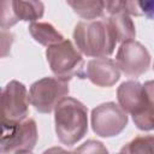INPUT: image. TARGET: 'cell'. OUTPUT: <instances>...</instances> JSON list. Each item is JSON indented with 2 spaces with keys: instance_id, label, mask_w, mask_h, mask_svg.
Instances as JSON below:
<instances>
[{
  "instance_id": "44dd1931",
  "label": "cell",
  "mask_w": 154,
  "mask_h": 154,
  "mask_svg": "<svg viewBox=\"0 0 154 154\" xmlns=\"http://www.w3.org/2000/svg\"><path fill=\"white\" fill-rule=\"evenodd\" d=\"M153 69H154V64H153Z\"/></svg>"
},
{
  "instance_id": "ba28073f",
  "label": "cell",
  "mask_w": 154,
  "mask_h": 154,
  "mask_svg": "<svg viewBox=\"0 0 154 154\" xmlns=\"http://www.w3.org/2000/svg\"><path fill=\"white\" fill-rule=\"evenodd\" d=\"M29 103L26 87L16 79L8 82L1 94V122L28 118Z\"/></svg>"
},
{
  "instance_id": "ac0fdd59",
  "label": "cell",
  "mask_w": 154,
  "mask_h": 154,
  "mask_svg": "<svg viewBox=\"0 0 154 154\" xmlns=\"http://www.w3.org/2000/svg\"><path fill=\"white\" fill-rule=\"evenodd\" d=\"M101 1L103 5V11L109 16L119 12H124V0H101Z\"/></svg>"
},
{
  "instance_id": "7c38bea8",
  "label": "cell",
  "mask_w": 154,
  "mask_h": 154,
  "mask_svg": "<svg viewBox=\"0 0 154 154\" xmlns=\"http://www.w3.org/2000/svg\"><path fill=\"white\" fill-rule=\"evenodd\" d=\"M11 8L17 22H36L45 13V5L41 0H11Z\"/></svg>"
},
{
  "instance_id": "7402d4cb",
  "label": "cell",
  "mask_w": 154,
  "mask_h": 154,
  "mask_svg": "<svg viewBox=\"0 0 154 154\" xmlns=\"http://www.w3.org/2000/svg\"><path fill=\"white\" fill-rule=\"evenodd\" d=\"M140 1H141V0H140Z\"/></svg>"
},
{
  "instance_id": "52a82bcc",
  "label": "cell",
  "mask_w": 154,
  "mask_h": 154,
  "mask_svg": "<svg viewBox=\"0 0 154 154\" xmlns=\"http://www.w3.org/2000/svg\"><path fill=\"white\" fill-rule=\"evenodd\" d=\"M116 63L126 77L136 78L148 71L150 54L142 43L130 40L122 42L116 55Z\"/></svg>"
},
{
  "instance_id": "6da1fadb",
  "label": "cell",
  "mask_w": 154,
  "mask_h": 154,
  "mask_svg": "<svg viewBox=\"0 0 154 154\" xmlns=\"http://www.w3.org/2000/svg\"><path fill=\"white\" fill-rule=\"evenodd\" d=\"M73 40L82 54L93 58L109 57L118 42L107 19L78 22L73 30Z\"/></svg>"
},
{
  "instance_id": "e0dca14e",
  "label": "cell",
  "mask_w": 154,
  "mask_h": 154,
  "mask_svg": "<svg viewBox=\"0 0 154 154\" xmlns=\"http://www.w3.org/2000/svg\"><path fill=\"white\" fill-rule=\"evenodd\" d=\"M1 29L6 30L17 24V19L13 16L11 8V0H1Z\"/></svg>"
},
{
  "instance_id": "d6986e66",
  "label": "cell",
  "mask_w": 154,
  "mask_h": 154,
  "mask_svg": "<svg viewBox=\"0 0 154 154\" xmlns=\"http://www.w3.org/2000/svg\"><path fill=\"white\" fill-rule=\"evenodd\" d=\"M76 152H87V153H97V152H102V153H107V149L102 146L101 142L99 141H87L85 143L82 144V147H79Z\"/></svg>"
},
{
  "instance_id": "5b68a950",
  "label": "cell",
  "mask_w": 154,
  "mask_h": 154,
  "mask_svg": "<svg viewBox=\"0 0 154 154\" xmlns=\"http://www.w3.org/2000/svg\"><path fill=\"white\" fill-rule=\"evenodd\" d=\"M69 91V81L58 77H43L31 84L29 101L40 113H51L58 102L67 96Z\"/></svg>"
},
{
  "instance_id": "8992f818",
  "label": "cell",
  "mask_w": 154,
  "mask_h": 154,
  "mask_svg": "<svg viewBox=\"0 0 154 154\" xmlns=\"http://www.w3.org/2000/svg\"><path fill=\"white\" fill-rule=\"evenodd\" d=\"M128 113L114 102H105L91 111V128L100 137H114L128 125Z\"/></svg>"
},
{
  "instance_id": "3957f363",
  "label": "cell",
  "mask_w": 154,
  "mask_h": 154,
  "mask_svg": "<svg viewBox=\"0 0 154 154\" xmlns=\"http://www.w3.org/2000/svg\"><path fill=\"white\" fill-rule=\"evenodd\" d=\"M46 58L55 77L70 81L73 77L85 78L84 60L77 47L70 40L54 43L46 49Z\"/></svg>"
},
{
  "instance_id": "9a60e30c",
  "label": "cell",
  "mask_w": 154,
  "mask_h": 154,
  "mask_svg": "<svg viewBox=\"0 0 154 154\" xmlns=\"http://www.w3.org/2000/svg\"><path fill=\"white\" fill-rule=\"evenodd\" d=\"M73 12L85 20L97 19L103 14V5L101 0H66Z\"/></svg>"
},
{
  "instance_id": "5bb4252c",
  "label": "cell",
  "mask_w": 154,
  "mask_h": 154,
  "mask_svg": "<svg viewBox=\"0 0 154 154\" xmlns=\"http://www.w3.org/2000/svg\"><path fill=\"white\" fill-rule=\"evenodd\" d=\"M29 32L36 42L46 47L64 40V36L51 23L47 22H31L29 25Z\"/></svg>"
},
{
  "instance_id": "9c48e42d",
  "label": "cell",
  "mask_w": 154,
  "mask_h": 154,
  "mask_svg": "<svg viewBox=\"0 0 154 154\" xmlns=\"http://www.w3.org/2000/svg\"><path fill=\"white\" fill-rule=\"evenodd\" d=\"M85 78L101 88L114 85L120 78V70L117 63L109 58H95L88 61Z\"/></svg>"
},
{
  "instance_id": "2e32d148",
  "label": "cell",
  "mask_w": 154,
  "mask_h": 154,
  "mask_svg": "<svg viewBox=\"0 0 154 154\" xmlns=\"http://www.w3.org/2000/svg\"><path fill=\"white\" fill-rule=\"evenodd\" d=\"M122 153L134 154V153H149L154 154V135H142L137 136L130 142H128L122 149Z\"/></svg>"
},
{
  "instance_id": "ffe728a7",
  "label": "cell",
  "mask_w": 154,
  "mask_h": 154,
  "mask_svg": "<svg viewBox=\"0 0 154 154\" xmlns=\"http://www.w3.org/2000/svg\"><path fill=\"white\" fill-rule=\"evenodd\" d=\"M140 5L143 14L154 20V0H141Z\"/></svg>"
},
{
  "instance_id": "4fadbf2b",
  "label": "cell",
  "mask_w": 154,
  "mask_h": 154,
  "mask_svg": "<svg viewBox=\"0 0 154 154\" xmlns=\"http://www.w3.org/2000/svg\"><path fill=\"white\" fill-rule=\"evenodd\" d=\"M108 23L111 24L118 42H125L134 40L136 37V29L135 24L130 17V14L125 12H119L116 14H111L107 18Z\"/></svg>"
},
{
  "instance_id": "277c9868",
  "label": "cell",
  "mask_w": 154,
  "mask_h": 154,
  "mask_svg": "<svg viewBox=\"0 0 154 154\" xmlns=\"http://www.w3.org/2000/svg\"><path fill=\"white\" fill-rule=\"evenodd\" d=\"M2 131L0 138V152L7 153H31L37 138V125L32 118L22 120L1 122Z\"/></svg>"
},
{
  "instance_id": "30bf717a",
  "label": "cell",
  "mask_w": 154,
  "mask_h": 154,
  "mask_svg": "<svg viewBox=\"0 0 154 154\" xmlns=\"http://www.w3.org/2000/svg\"><path fill=\"white\" fill-rule=\"evenodd\" d=\"M142 85H143L142 106L131 117L137 129L143 131H150L154 130V81H147Z\"/></svg>"
},
{
  "instance_id": "7a4b0ae2",
  "label": "cell",
  "mask_w": 154,
  "mask_h": 154,
  "mask_svg": "<svg viewBox=\"0 0 154 154\" xmlns=\"http://www.w3.org/2000/svg\"><path fill=\"white\" fill-rule=\"evenodd\" d=\"M54 123L59 141L72 147L88 131V108L77 99L65 96L54 108Z\"/></svg>"
},
{
  "instance_id": "8fae6325",
  "label": "cell",
  "mask_w": 154,
  "mask_h": 154,
  "mask_svg": "<svg viewBox=\"0 0 154 154\" xmlns=\"http://www.w3.org/2000/svg\"><path fill=\"white\" fill-rule=\"evenodd\" d=\"M119 106L129 114L136 113L143 102V85L137 81H125L117 89Z\"/></svg>"
}]
</instances>
